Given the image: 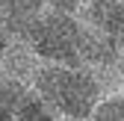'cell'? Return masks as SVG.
I'll return each instance as SVG.
<instances>
[{"label": "cell", "instance_id": "obj_1", "mask_svg": "<svg viewBox=\"0 0 124 121\" xmlns=\"http://www.w3.org/2000/svg\"><path fill=\"white\" fill-rule=\"evenodd\" d=\"M30 89L56 115H65V118H89L101 100V83L83 65L41 62L33 74Z\"/></svg>", "mask_w": 124, "mask_h": 121}, {"label": "cell", "instance_id": "obj_2", "mask_svg": "<svg viewBox=\"0 0 124 121\" xmlns=\"http://www.w3.org/2000/svg\"><path fill=\"white\" fill-rule=\"evenodd\" d=\"M30 50L41 62H59V65H83L80 62V41H83V24L77 15L62 12H44L27 33Z\"/></svg>", "mask_w": 124, "mask_h": 121}, {"label": "cell", "instance_id": "obj_3", "mask_svg": "<svg viewBox=\"0 0 124 121\" xmlns=\"http://www.w3.org/2000/svg\"><path fill=\"white\" fill-rule=\"evenodd\" d=\"M47 12L44 0H0V24L3 33L15 38H27L33 24Z\"/></svg>", "mask_w": 124, "mask_h": 121}, {"label": "cell", "instance_id": "obj_4", "mask_svg": "<svg viewBox=\"0 0 124 121\" xmlns=\"http://www.w3.org/2000/svg\"><path fill=\"white\" fill-rule=\"evenodd\" d=\"M30 86H24L18 77H12V74L0 71V121H12L15 112H18L21 100L27 98Z\"/></svg>", "mask_w": 124, "mask_h": 121}, {"label": "cell", "instance_id": "obj_5", "mask_svg": "<svg viewBox=\"0 0 124 121\" xmlns=\"http://www.w3.org/2000/svg\"><path fill=\"white\" fill-rule=\"evenodd\" d=\"M56 118H59V115L33 92V89H30L27 98L21 100V106H18V112H15L12 121H56Z\"/></svg>", "mask_w": 124, "mask_h": 121}, {"label": "cell", "instance_id": "obj_6", "mask_svg": "<svg viewBox=\"0 0 124 121\" xmlns=\"http://www.w3.org/2000/svg\"><path fill=\"white\" fill-rule=\"evenodd\" d=\"M89 121H124V95H106L98 100Z\"/></svg>", "mask_w": 124, "mask_h": 121}, {"label": "cell", "instance_id": "obj_7", "mask_svg": "<svg viewBox=\"0 0 124 121\" xmlns=\"http://www.w3.org/2000/svg\"><path fill=\"white\" fill-rule=\"evenodd\" d=\"M47 3L50 12H62V15H77L80 12V6L86 3V0H44Z\"/></svg>", "mask_w": 124, "mask_h": 121}, {"label": "cell", "instance_id": "obj_8", "mask_svg": "<svg viewBox=\"0 0 124 121\" xmlns=\"http://www.w3.org/2000/svg\"><path fill=\"white\" fill-rule=\"evenodd\" d=\"M6 50H9V36L3 33V30H0V59L6 56Z\"/></svg>", "mask_w": 124, "mask_h": 121}, {"label": "cell", "instance_id": "obj_9", "mask_svg": "<svg viewBox=\"0 0 124 121\" xmlns=\"http://www.w3.org/2000/svg\"><path fill=\"white\" fill-rule=\"evenodd\" d=\"M56 121H89V118H65V115H59Z\"/></svg>", "mask_w": 124, "mask_h": 121}, {"label": "cell", "instance_id": "obj_10", "mask_svg": "<svg viewBox=\"0 0 124 121\" xmlns=\"http://www.w3.org/2000/svg\"><path fill=\"white\" fill-rule=\"evenodd\" d=\"M0 30H3V24H0Z\"/></svg>", "mask_w": 124, "mask_h": 121}]
</instances>
